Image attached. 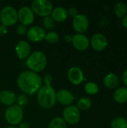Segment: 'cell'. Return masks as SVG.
Instances as JSON below:
<instances>
[{
    "instance_id": "6da1fadb",
    "label": "cell",
    "mask_w": 127,
    "mask_h": 128,
    "mask_svg": "<svg viewBox=\"0 0 127 128\" xmlns=\"http://www.w3.org/2000/svg\"><path fill=\"white\" fill-rule=\"evenodd\" d=\"M16 83L23 94L34 95L37 93L43 86V80L37 73L28 70H24L19 74Z\"/></svg>"
},
{
    "instance_id": "7a4b0ae2",
    "label": "cell",
    "mask_w": 127,
    "mask_h": 128,
    "mask_svg": "<svg viewBox=\"0 0 127 128\" xmlns=\"http://www.w3.org/2000/svg\"><path fill=\"white\" fill-rule=\"evenodd\" d=\"M39 106L45 110L52 109L56 104V92L52 86L43 85L37 94Z\"/></svg>"
},
{
    "instance_id": "3957f363",
    "label": "cell",
    "mask_w": 127,
    "mask_h": 128,
    "mask_svg": "<svg viewBox=\"0 0 127 128\" xmlns=\"http://www.w3.org/2000/svg\"><path fill=\"white\" fill-rule=\"evenodd\" d=\"M25 64L29 70L35 73L43 70L47 64V58L42 51H34L26 58Z\"/></svg>"
},
{
    "instance_id": "277c9868",
    "label": "cell",
    "mask_w": 127,
    "mask_h": 128,
    "mask_svg": "<svg viewBox=\"0 0 127 128\" xmlns=\"http://www.w3.org/2000/svg\"><path fill=\"white\" fill-rule=\"evenodd\" d=\"M0 21L1 24L6 27L16 24L18 21L17 10L10 5L4 7L0 13Z\"/></svg>"
},
{
    "instance_id": "5b68a950",
    "label": "cell",
    "mask_w": 127,
    "mask_h": 128,
    "mask_svg": "<svg viewBox=\"0 0 127 128\" xmlns=\"http://www.w3.org/2000/svg\"><path fill=\"white\" fill-rule=\"evenodd\" d=\"M4 118L6 122L12 126L19 124L23 118V110L17 105H12L5 110Z\"/></svg>"
},
{
    "instance_id": "8992f818",
    "label": "cell",
    "mask_w": 127,
    "mask_h": 128,
    "mask_svg": "<svg viewBox=\"0 0 127 128\" xmlns=\"http://www.w3.org/2000/svg\"><path fill=\"white\" fill-rule=\"evenodd\" d=\"M31 8L34 14L45 17L50 16L53 10V5L49 0H34L31 2Z\"/></svg>"
},
{
    "instance_id": "52a82bcc",
    "label": "cell",
    "mask_w": 127,
    "mask_h": 128,
    "mask_svg": "<svg viewBox=\"0 0 127 128\" xmlns=\"http://www.w3.org/2000/svg\"><path fill=\"white\" fill-rule=\"evenodd\" d=\"M63 119L66 123L70 124H76L80 120V111L76 106L70 105L66 106L62 112Z\"/></svg>"
},
{
    "instance_id": "ba28073f",
    "label": "cell",
    "mask_w": 127,
    "mask_h": 128,
    "mask_svg": "<svg viewBox=\"0 0 127 128\" xmlns=\"http://www.w3.org/2000/svg\"><path fill=\"white\" fill-rule=\"evenodd\" d=\"M18 13V20L19 21L20 24L26 26H29L34 22V14L31 8L28 6L22 7Z\"/></svg>"
},
{
    "instance_id": "9c48e42d",
    "label": "cell",
    "mask_w": 127,
    "mask_h": 128,
    "mask_svg": "<svg viewBox=\"0 0 127 128\" xmlns=\"http://www.w3.org/2000/svg\"><path fill=\"white\" fill-rule=\"evenodd\" d=\"M73 28L80 34L85 32L89 26V21L88 17L82 14H78L75 17H73Z\"/></svg>"
},
{
    "instance_id": "30bf717a",
    "label": "cell",
    "mask_w": 127,
    "mask_h": 128,
    "mask_svg": "<svg viewBox=\"0 0 127 128\" xmlns=\"http://www.w3.org/2000/svg\"><path fill=\"white\" fill-rule=\"evenodd\" d=\"M46 32L44 28L39 26H31L27 31V37L32 42H40L45 38Z\"/></svg>"
},
{
    "instance_id": "8fae6325",
    "label": "cell",
    "mask_w": 127,
    "mask_h": 128,
    "mask_svg": "<svg viewBox=\"0 0 127 128\" xmlns=\"http://www.w3.org/2000/svg\"><path fill=\"white\" fill-rule=\"evenodd\" d=\"M72 43L73 46L80 51L87 50L90 45V40L88 38L86 35L80 33H77L73 36Z\"/></svg>"
},
{
    "instance_id": "7c38bea8",
    "label": "cell",
    "mask_w": 127,
    "mask_h": 128,
    "mask_svg": "<svg viewBox=\"0 0 127 128\" xmlns=\"http://www.w3.org/2000/svg\"><path fill=\"white\" fill-rule=\"evenodd\" d=\"M31 48L28 42L25 40H19L15 46V52L17 57L20 59L27 58L31 54Z\"/></svg>"
},
{
    "instance_id": "4fadbf2b",
    "label": "cell",
    "mask_w": 127,
    "mask_h": 128,
    "mask_svg": "<svg viewBox=\"0 0 127 128\" xmlns=\"http://www.w3.org/2000/svg\"><path fill=\"white\" fill-rule=\"evenodd\" d=\"M73 94L67 89H61L56 92V101L64 106H70L74 101Z\"/></svg>"
},
{
    "instance_id": "5bb4252c",
    "label": "cell",
    "mask_w": 127,
    "mask_h": 128,
    "mask_svg": "<svg viewBox=\"0 0 127 128\" xmlns=\"http://www.w3.org/2000/svg\"><path fill=\"white\" fill-rule=\"evenodd\" d=\"M91 45L96 51H103L108 45L106 38L100 33L94 34L91 39Z\"/></svg>"
},
{
    "instance_id": "9a60e30c",
    "label": "cell",
    "mask_w": 127,
    "mask_h": 128,
    "mask_svg": "<svg viewBox=\"0 0 127 128\" xmlns=\"http://www.w3.org/2000/svg\"><path fill=\"white\" fill-rule=\"evenodd\" d=\"M67 77L70 82L78 86L84 81V74L82 70L78 67H72L67 72Z\"/></svg>"
},
{
    "instance_id": "2e32d148",
    "label": "cell",
    "mask_w": 127,
    "mask_h": 128,
    "mask_svg": "<svg viewBox=\"0 0 127 128\" xmlns=\"http://www.w3.org/2000/svg\"><path fill=\"white\" fill-rule=\"evenodd\" d=\"M16 96L14 92H13L10 90H2L0 92V102L5 105L10 106L12 105H14L16 103Z\"/></svg>"
},
{
    "instance_id": "e0dca14e",
    "label": "cell",
    "mask_w": 127,
    "mask_h": 128,
    "mask_svg": "<svg viewBox=\"0 0 127 128\" xmlns=\"http://www.w3.org/2000/svg\"><path fill=\"white\" fill-rule=\"evenodd\" d=\"M51 16L55 22H64L67 19L68 12L64 7H56L53 8Z\"/></svg>"
},
{
    "instance_id": "ac0fdd59",
    "label": "cell",
    "mask_w": 127,
    "mask_h": 128,
    "mask_svg": "<svg viewBox=\"0 0 127 128\" xmlns=\"http://www.w3.org/2000/svg\"><path fill=\"white\" fill-rule=\"evenodd\" d=\"M120 83L119 77L115 74H109L103 79V84L108 88H115Z\"/></svg>"
},
{
    "instance_id": "d6986e66",
    "label": "cell",
    "mask_w": 127,
    "mask_h": 128,
    "mask_svg": "<svg viewBox=\"0 0 127 128\" xmlns=\"http://www.w3.org/2000/svg\"><path fill=\"white\" fill-rule=\"evenodd\" d=\"M114 99L119 104H125L127 102V88H120L114 93Z\"/></svg>"
},
{
    "instance_id": "ffe728a7",
    "label": "cell",
    "mask_w": 127,
    "mask_h": 128,
    "mask_svg": "<svg viewBox=\"0 0 127 128\" xmlns=\"http://www.w3.org/2000/svg\"><path fill=\"white\" fill-rule=\"evenodd\" d=\"M114 11L118 17H124L127 12V4L124 2H118L115 5Z\"/></svg>"
},
{
    "instance_id": "44dd1931",
    "label": "cell",
    "mask_w": 127,
    "mask_h": 128,
    "mask_svg": "<svg viewBox=\"0 0 127 128\" xmlns=\"http://www.w3.org/2000/svg\"><path fill=\"white\" fill-rule=\"evenodd\" d=\"M92 102L91 100L88 98H82L79 99L76 104V106L79 110H87L91 107Z\"/></svg>"
},
{
    "instance_id": "7402d4cb",
    "label": "cell",
    "mask_w": 127,
    "mask_h": 128,
    "mask_svg": "<svg viewBox=\"0 0 127 128\" xmlns=\"http://www.w3.org/2000/svg\"><path fill=\"white\" fill-rule=\"evenodd\" d=\"M48 128H67V123L62 118L55 117L50 122Z\"/></svg>"
},
{
    "instance_id": "603a6c76",
    "label": "cell",
    "mask_w": 127,
    "mask_h": 128,
    "mask_svg": "<svg viewBox=\"0 0 127 128\" xmlns=\"http://www.w3.org/2000/svg\"><path fill=\"white\" fill-rule=\"evenodd\" d=\"M111 126L112 128H127V120L122 117H118L112 120Z\"/></svg>"
},
{
    "instance_id": "cb8c5ba5",
    "label": "cell",
    "mask_w": 127,
    "mask_h": 128,
    "mask_svg": "<svg viewBox=\"0 0 127 128\" xmlns=\"http://www.w3.org/2000/svg\"><path fill=\"white\" fill-rule=\"evenodd\" d=\"M44 40H46L49 44H56L59 40V35L56 32L51 31L48 33H46Z\"/></svg>"
},
{
    "instance_id": "d4e9b609",
    "label": "cell",
    "mask_w": 127,
    "mask_h": 128,
    "mask_svg": "<svg viewBox=\"0 0 127 128\" xmlns=\"http://www.w3.org/2000/svg\"><path fill=\"white\" fill-rule=\"evenodd\" d=\"M85 90L89 94H96L99 92V87L95 82H88L85 85Z\"/></svg>"
},
{
    "instance_id": "484cf974",
    "label": "cell",
    "mask_w": 127,
    "mask_h": 128,
    "mask_svg": "<svg viewBox=\"0 0 127 128\" xmlns=\"http://www.w3.org/2000/svg\"><path fill=\"white\" fill-rule=\"evenodd\" d=\"M42 23L44 28L49 30L52 29L55 26V21L52 19L51 16H47L43 17Z\"/></svg>"
},
{
    "instance_id": "4316f807",
    "label": "cell",
    "mask_w": 127,
    "mask_h": 128,
    "mask_svg": "<svg viewBox=\"0 0 127 128\" xmlns=\"http://www.w3.org/2000/svg\"><path fill=\"white\" fill-rule=\"evenodd\" d=\"M28 98L27 95L25 94H20L16 97V103L17 104L16 105L21 107L22 109L24 108L28 104Z\"/></svg>"
},
{
    "instance_id": "83f0119b",
    "label": "cell",
    "mask_w": 127,
    "mask_h": 128,
    "mask_svg": "<svg viewBox=\"0 0 127 128\" xmlns=\"http://www.w3.org/2000/svg\"><path fill=\"white\" fill-rule=\"evenodd\" d=\"M16 34L18 35H20V36H22L24 35L25 33H27V28H26V26L22 25V24H19L17 27H16Z\"/></svg>"
},
{
    "instance_id": "f1b7e54d",
    "label": "cell",
    "mask_w": 127,
    "mask_h": 128,
    "mask_svg": "<svg viewBox=\"0 0 127 128\" xmlns=\"http://www.w3.org/2000/svg\"><path fill=\"white\" fill-rule=\"evenodd\" d=\"M53 81V78H52V76L47 74H46L44 76H43V82H44V85H47V86H51L52 82Z\"/></svg>"
},
{
    "instance_id": "f546056e",
    "label": "cell",
    "mask_w": 127,
    "mask_h": 128,
    "mask_svg": "<svg viewBox=\"0 0 127 128\" xmlns=\"http://www.w3.org/2000/svg\"><path fill=\"white\" fill-rule=\"evenodd\" d=\"M67 12H68V15L71 16H73V17H75L76 15H78L77 10H76V8H70L67 10Z\"/></svg>"
},
{
    "instance_id": "4dcf8cb0",
    "label": "cell",
    "mask_w": 127,
    "mask_h": 128,
    "mask_svg": "<svg viewBox=\"0 0 127 128\" xmlns=\"http://www.w3.org/2000/svg\"><path fill=\"white\" fill-rule=\"evenodd\" d=\"M7 27L3 26L2 24H0V36L4 35L7 33Z\"/></svg>"
},
{
    "instance_id": "1f68e13d",
    "label": "cell",
    "mask_w": 127,
    "mask_h": 128,
    "mask_svg": "<svg viewBox=\"0 0 127 128\" xmlns=\"http://www.w3.org/2000/svg\"><path fill=\"white\" fill-rule=\"evenodd\" d=\"M18 128H30V124L28 122H22L19 124Z\"/></svg>"
},
{
    "instance_id": "d6a6232c",
    "label": "cell",
    "mask_w": 127,
    "mask_h": 128,
    "mask_svg": "<svg viewBox=\"0 0 127 128\" xmlns=\"http://www.w3.org/2000/svg\"><path fill=\"white\" fill-rule=\"evenodd\" d=\"M123 80H124V84L127 86V69L124 71V75H123Z\"/></svg>"
},
{
    "instance_id": "836d02e7",
    "label": "cell",
    "mask_w": 127,
    "mask_h": 128,
    "mask_svg": "<svg viewBox=\"0 0 127 128\" xmlns=\"http://www.w3.org/2000/svg\"><path fill=\"white\" fill-rule=\"evenodd\" d=\"M72 38H73V37L70 35V34H67V35H65L64 36V40H65V41H67V42H72Z\"/></svg>"
},
{
    "instance_id": "e575fe53",
    "label": "cell",
    "mask_w": 127,
    "mask_h": 128,
    "mask_svg": "<svg viewBox=\"0 0 127 128\" xmlns=\"http://www.w3.org/2000/svg\"><path fill=\"white\" fill-rule=\"evenodd\" d=\"M123 25H124V26L127 28V15H126L124 17V19H123Z\"/></svg>"
},
{
    "instance_id": "d590c367",
    "label": "cell",
    "mask_w": 127,
    "mask_h": 128,
    "mask_svg": "<svg viewBox=\"0 0 127 128\" xmlns=\"http://www.w3.org/2000/svg\"><path fill=\"white\" fill-rule=\"evenodd\" d=\"M16 128V127H14V126H8V127H6V128Z\"/></svg>"
},
{
    "instance_id": "8d00e7d4",
    "label": "cell",
    "mask_w": 127,
    "mask_h": 128,
    "mask_svg": "<svg viewBox=\"0 0 127 128\" xmlns=\"http://www.w3.org/2000/svg\"><path fill=\"white\" fill-rule=\"evenodd\" d=\"M0 117H1V112H0Z\"/></svg>"
},
{
    "instance_id": "74e56055",
    "label": "cell",
    "mask_w": 127,
    "mask_h": 128,
    "mask_svg": "<svg viewBox=\"0 0 127 128\" xmlns=\"http://www.w3.org/2000/svg\"><path fill=\"white\" fill-rule=\"evenodd\" d=\"M0 7H1V2H0Z\"/></svg>"
},
{
    "instance_id": "f35d334b",
    "label": "cell",
    "mask_w": 127,
    "mask_h": 128,
    "mask_svg": "<svg viewBox=\"0 0 127 128\" xmlns=\"http://www.w3.org/2000/svg\"><path fill=\"white\" fill-rule=\"evenodd\" d=\"M126 120H127V119H126Z\"/></svg>"
},
{
    "instance_id": "ab89813d",
    "label": "cell",
    "mask_w": 127,
    "mask_h": 128,
    "mask_svg": "<svg viewBox=\"0 0 127 128\" xmlns=\"http://www.w3.org/2000/svg\"><path fill=\"white\" fill-rule=\"evenodd\" d=\"M0 128H1V127H0Z\"/></svg>"
}]
</instances>
